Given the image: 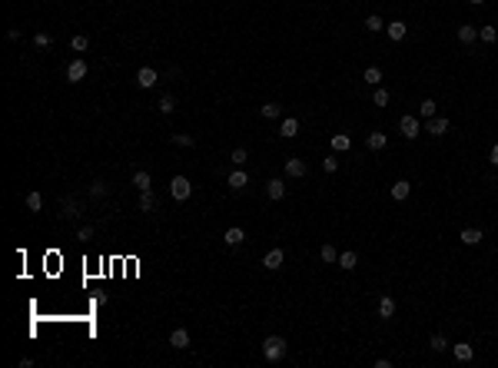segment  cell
Listing matches in <instances>:
<instances>
[{
    "label": "cell",
    "mask_w": 498,
    "mask_h": 368,
    "mask_svg": "<svg viewBox=\"0 0 498 368\" xmlns=\"http://www.w3.org/2000/svg\"><path fill=\"white\" fill-rule=\"evenodd\" d=\"M452 355L459 358V362H472V358H475L472 342H459V345H452Z\"/></svg>",
    "instance_id": "10"
},
{
    "label": "cell",
    "mask_w": 498,
    "mask_h": 368,
    "mask_svg": "<svg viewBox=\"0 0 498 368\" xmlns=\"http://www.w3.org/2000/svg\"><path fill=\"white\" fill-rule=\"evenodd\" d=\"M263 355H266V362H279V358H286V338L283 335H269L263 342Z\"/></svg>",
    "instance_id": "1"
},
{
    "label": "cell",
    "mask_w": 498,
    "mask_h": 368,
    "mask_svg": "<svg viewBox=\"0 0 498 368\" xmlns=\"http://www.w3.org/2000/svg\"><path fill=\"white\" fill-rule=\"evenodd\" d=\"M90 196H93V199H103V196H107V182H100V179H96L93 186H90Z\"/></svg>",
    "instance_id": "36"
},
{
    "label": "cell",
    "mask_w": 498,
    "mask_h": 368,
    "mask_svg": "<svg viewBox=\"0 0 498 368\" xmlns=\"http://www.w3.org/2000/svg\"><path fill=\"white\" fill-rule=\"evenodd\" d=\"M488 162H495V166H498V143L492 146V153H488Z\"/></svg>",
    "instance_id": "44"
},
{
    "label": "cell",
    "mask_w": 498,
    "mask_h": 368,
    "mask_svg": "<svg viewBox=\"0 0 498 368\" xmlns=\"http://www.w3.org/2000/svg\"><path fill=\"white\" fill-rule=\"evenodd\" d=\"M279 133H283L286 139H292V136L299 133V119H296V116H286V119H283V126H279Z\"/></svg>",
    "instance_id": "17"
},
{
    "label": "cell",
    "mask_w": 498,
    "mask_h": 368,
    "mask_svg": "<svg viewBox=\"0 0 498 368\" xmlns=\"http://www.w3.org/2000/svg\"><path fill=\"white\" fill-rule=\"evenodd\" d=\"M366 146H369L372 153L385 150V133H369V136H366Z\"/></svg>",
    "instance_id": "23"
},
{
    "label": "cell",
    "mask_w": 498,
    "mask_h": 368,
    "mask_svg": "<svg viewBox=\"0 0 498 368\" xmlns=\"http://www.w3.org/2000/svg\"><path fill=\"white\" fill-rule=\"evenodd\" d=\"M243 239H246L243 226H229V229L223 232V242H226V246H243Z\"/></svg>",
    "instance_id": "8"
},
{
    "label": "cell",
    "mask_w": 498,
    "mask_h": 368,
    "mask_svg": "<svg viewBox=\"0 0 498 368\" xmlns=\"http://www.w3.org/2000/svg\"><path fill=\"white\" fill-rule=\"evenodd\" d=\"M399 130H402L405 139H415L419 133H422V123H419V116H402L399 119Z\"/></svg>",
    "instance_id": "3"
},
{
    "label": "cell",
    "mask_w": 498,
    "mask_h": 368,
    "mask_svg": "<svg viewBox=\"0 0 498 368\" xmlns=\"http://www.w3.org/2000/svg\"><path fill=\"white\" fill-rule=\"evenodd\" d=\"M366 83H369V87H379V83H382V70H379V67H369L366 70Z\"/></svg>",
    "instance_id": "30"
},
{
    "label": "cell",
    "mask_w": 498,
    "mask_h": 368,
    "mask_svg": "<svg viewBox=\"0 0 498 368\" xmlns=\"http://www.w3.org/2000/svg\"><path fill=\"white\" fill-rule=\"evenodd\" d=\"M355 265H359V256H355V252H342V256H339V269H346V272H352Z\"/></svg>",
    "instance_id": "25"
},
{
    "label": "cell",
    "mask_w": 498,
    "mask_h": 368,
    "mask_svg": "<svg viewBox=\"0 0 498 368\" xmlns=\"http://www.w3.org/2000/svg\"><path fill=\"white\" fill-rule=\"evenodd\" d=\"M322 169H326V173H335V169H339V156H326L322 159Z\"/></svg>",
    "instance_id": "39"
},
{
    "label": "cell",
    "mask_w": 498,
    "mask_h": 368,
    "mask_svg": "<svg viewBox=\"0 0 498 368\" xmlns=\"http://www.w3.org/2000/svg\"><path fill=\"white\" fill-rule=\"evenodd\" d=\"M87 44H90V40L83 37V33H76V37H70V50H76V53H83V50H87Z\"/></svg>",
    "instance_id": "33"
},
{
    "label": "cell",
    "mask_w": 498,
    "mask_h": 368,
    "mask_svg": "<svg viewBox=\"0 0 498 368\" xmlns=\"http://www.w3.org/2000/svg\"><path fill=\"white\" fill-rule=\"evenodd\" d=\"M429 349H432V352H445V349H452V345H448V338H445V335H432Z\"/></svg>",
    "instance_id": "31"
},
{
    "label": "cell",
    "mask_w": 498,
    "mask_h": 368,
    "mask_svg": "<svg viewBox=\"0 0 498 368\" xmlns=\"http://www.w3.org/2000/svg\"><path fill=\"white\" fill-rule=\"evenodd\" d=\"M266 193H269V199H283V196H286V182L283 179H269V182H266Z\"/></svg>",
    "instance_id": "16"
},
{
    "label": "cell",
    "mask_w": 498,
    "mask_h": 368,
    "mask_svg": "<svg viewBox=\"0 0 498 368\" xmlns=\"http://www.w3.org/2000/svg\"><path fill=\"white\" fill-rule=\"evenodd\" d=\"M33 47H40V50H44V47H53V37L50 33H37V37H33Z\"/></svg>",
    "instance_id": "37"
},
{
    "label": "cell",
    "mask_w": 498,
    "mask_h": 368,
    "mask_svg": "<svg viewBox=\"0 0 498 368\" xmlns=\"http://www.w3.org/2000/svg\"><path fill=\"white\" fill-rule=\"evenodd\" d=\"M286 176H292V179H303V176H306V162L296 159V156H289V159H286Z\"/></svg>",
    "instance_id": "9"
},
{
    "label": "cell",
    "mask_w": 498,
    "mask_h": 368,
    "mask_svg": "<svg viewBox=\"0 0 498 368\" xmlns=\"http://www.w3.org/2000/svg\"><path fill=\"white\" fill-rule=\"evenodd\" d=\"M170 139H173V143H176V146H193V143H196V139L189 136V133H173Z\"/></svg>",
    "instance_id": "35"
},
{
    "label": "cell",
    "mask_w": 498,
    "mask_h": 368,
    "mask_svg": "<svg viewBox=\"0 0 498 368\" xmlns=\"http://www.w3.org/2000/svg\"><path fill=\"white\" fill-rule=\"evenodd\" d=\"M332 150H335V153L352 150V136H349V133H335V136H332Z\"/></svg>",
    "instance_id": "14"
},
{
    "label": "cell",
    "mask_w": 498,
    "mask_h": 368,
    "mask_svg": "<svg viewBox=\"0 0 498 368\" xmlns=\"http://www.w3.org/2000/svg\"><path fill=\"white\" fill-rule=\"evenodd\" d=\"M156 83H160V73H156V70H153V67H143V70H140V73H136V87L150 90V87H156Z\"/></svg>",
    "instance_id": "4"
},
{
    "label": "cell",
    "mask_w": 498,
    "mask_h": 368,
    "mask_svg": "<svg viewBox=\"0 0 498 368\" xmlns=\"http://www.w3.org/2000/svg\"><path fill=\"white\" fill-rule=\"evenodd\" d=\"M462 242H465V246H479L482 242V229H462Z\"/></svg>",
    "instance_id": "24"
},
{
    "label": "cell",
    "mask_w": 498,
    "mask_h": 368,
    "mask_svg": "<svg viewBox=\"0 0 498 368\" xmlns=\"http://www.w3.org/2000/svg\"><path fill=\"white\" fill-rule=\"evenodd\" d=\"M319 256H322V262H339V252H335V246H322Z\"/></svg>",
    "instance_id": "32"
},
{
    "label": "cell",
    "mask_w": 498,
    "mask_h": 368,
    "mask_svg": "<svg viewBox=\"0 0 498 368\" xmlns=\"http://www.w3.org/2000/svg\"><path fill=\"white\" fill-rule=\"evenodd\" d=\"M472 4H485V0H472Z\"/></svg>",
    "instance_id": "45"
},
{
    "label": "cell",
    "mask_w": 498,
    "mask_h": 368,
    "mask_svg": "<svg viewBox=\"0 0 498 368\" xmlns=\"http://www.w3.org/2000/svg\"><path fill=\"white\" fill-rule=\"evenodd\" d=\"M140 209H143V212L156 209V196H153V189H143V193H140Z\"/></svg>",
    "instance_id": "22"
},
{
    "label": "cell",
    "mask_w": 498,
    "mask_h": 368,
    "mask_svg": "<svg viewBox=\"0 0 498 368\" xmlns=\"http://www.w3.org/2000/svg\"><path fill=\"white\" fill-rule=\"evenodd\" d=\"M366 30H369V33H379V30H385L382 17H375V13H369V17H366Z\"/></svg>",
    "instance_id": "28"
},
{
    "label": "cell",
    "mask_w": 498,
    "mask_h": 368,
    "mask_svg": "<svg viewBox=\"0 0 498 368\" xmlns=\"http://www.w3.org/2000/svg\"><path fill=\"white\" fill-rule=\"evenodd\" d=\"M170 345L173 349H189V332L186 329H173L170 332Z\"/></svg>",
    "instance_id": "11"
},
{
    "label": "cell",
    "mask_w": 498,
    "mask_h": 368,
    "mask_svg": "<svg viewBox=\"0 0 498 368\" xmlns=\"http://www.w3.org/2000/svg\"><path fill=\"white\" fill-rule=\"evenodd\" d=\"M189 193H193V182H189L186 176H173V179H170V196H173L176 202L189 199Z\"/></svg>",
    "instance_id": "2"
},
{
    "label": "cell",
    "mask_w": 498,
    "mask_h": 368,
    "mask_svg": "<svg viewBox=\"0 0 498 368\" xmlns=\"http://www.w3.org/2000/svg\"><path fill=\"white\" fill-rule=\"evenodd\" d=\"M83 76H87V63H83V60H70V67H67V80H70V83H80Z\"/></svg>",
    "instance_id": "5"
},
{
    "label": "cell",
    "mask_w": 498,
    "mask_h": 368,
    "mask_svg": "<svg viewBox=\"0 0 498 368\" xmlns=\"http://www.w3.org/2000/svg\"><path fill=\"white\" fill-rule=\"evenodd\" d=\"M479 37L485 40V44H495V40H498V27H482V30H479Z\"/></svg>",
    "instance_id": "34"
},
{
    "label": "cell",
    "mask_w": 498,
    "mask_h": 368,
    "mask_svg": "<svg viewBox=\"0 0 498 368\" xmlns=\"http://www.w3.org/2000/svg\"><path fill=\"white\" fill-rule=\"evenodd\" d=\"M459 40L462 44H475V40H479V30H475L472 24H462L459 27Z\"/></svg>",
    "instance_id": "21"
},
{
    "label": "cell",
    "mask_w": 498,
    "mask_h": 368,
    "mask_svg": "<svg viewBox=\"0 0 498 368\" xmlns=\"http://www.w3.org/2000/svg\"><path fill=\"white\" fill-rule=\"evenodd\" d=\"M395 315V299L392 295H382L379 299V318H392Z\"/></svg>",
    "instance_id": "13"
},
{
    "label": "cell",
    "mask_w": 498,
    "mask_h": 368,
    "mask_svg": "<svg viewBox=\"0 0 498 368\" xmlns=\"http://www.w3.org/2000/svg\"><path fill=\"white\" fill-rule=\"evenodd\" d=\"M133 186H136L140 193H143V189H153V176L146 173V169H136V173H133Z\"/></svg>",
    "instance_id": "12"
},
{
    "label": "cell",
    "mask_w": 498,
    "mask_h": 368,
    "mask_svg": "<svg viewBox=\"0 0 498 368\" xmlns=\"http://www.w3.org/2000/svg\"><path fill=\"white\" fill-rule=\"evenodd\" d=\"M27 209H30V212H40V209H44V196H40V193H30V196H27Z\"/></svg>",
    "instance_id": "29"
},
{
    "label": "cell",
    "mask_w": 498,
    "mask_h": 368,
    "mask_svg": "<svg viewBox=\"0 0 498 368\" xmlns=\"http://www.w3.org/2000/svg\"><path fill=\"white\" fill-rule=\"evenodd\" d=\"M405 30H409V27H405L402 20H392V24L385 27V33H389V40H402V37H405Z\"/></svg>",
    "instance_id": "20"
},
{
    "label": "cell",
    "mask_w": 498,
    "mask_h": 368,
    "mask_svg": "<svg viewBox=\"0 0 498 368\" xmlns=\"http://www.w3.org/2000/svg\"><path fill=\"white\" fill-rule=\"evenodd\" d=\"M409 193H412V186H409L405 179L392 182V199H399V202H402V199H409Z\"/></svg>",
    "instance_id": "18"
},
{
    "label": "cell",
    "mask_w": 498,
    "mask_h": 368,
    "mask_svg": "<svg viewBox=\"0 0 498 368\" xmlns=\"http://www.w3.org/2000/svg\"><path fill=\"white\" fill-rule=\"evenodd\" d=\"M156 110L160 113H173V110H176V100H173L170 93H163V96H160V103H156Z\"/></svg>",
    "instance_id": "27"
},
{
    "label": "cell",
    "mask_w": 498,
    "mask_h": 368,
    "mask_svg": "<svg viewBox=\"0 0 498 368\" xmlns=\"http://www.w3.org/2000/svg\"><path fill=\"white\" fill-rule=\"evenodd\" d=\"M372 103H375V106H385V103H389V90L379 87V90H375V96H372Z\"/></svg>",
    "instance_id": "40"
},
{
    "label": "cell",
    "mask_w": 498,
    "mask_h": 368,
    "mask_svg": "<svg viewBox=\"0 0 498 368\" xmlns=\"http://www.w3.org/2000/svg\"><path fill=\"white\" fill-rule=\"evenodd\" d=\"M246 182H249V176L243 173V169H233V173H229V189H233V193H240Z\"/></svg>",
    "instance_id": "15"
},
{
    "label": "cell",
    "mask_w": 498,
    "mask_h": 368,
    "mask_svg": "<svg viewBox=\"0 0 498 368\" xmlns=\"http://www.w3.org/2000/svg\"><path fill=\"white\" fill-rule=\"evenodd\" d=\"M425 133H432V136H445V133H448V119L445 116H432L429 123H425Z\"/></svg>",
    "instance_id": "6"
},
{
    "label": "cell",
    "mask_w": 498,
    "mask_h": 368,
    "mask_svg": "<svg viewBox=\"0 0 498 368\" xmlns=\"http://www.w3.org/2000/svg\"><path fill=\"white\" fill-rule=\"evenodd\" d=\"M7 40H10V44H13V40H20V30H17V27H10V30H7Z\"/></svg>",
    "instance_id": "43"
},
{
    "label": "cell",
    "mask_w": 498,
    "mask_h": 368,
    "mask_svg": "<svg viewBox=\"0 0 498 368\" xmlns=\"http://www.w3.org/2000/svg\"><path fill=\"white\" fill-rule=\"evenodd\" d=\"M263 116H266V119H276V116H279V103H266V106H263Z\"/></svg>",
    "instance_id": "38"
},
{
    "label": "cell",
    "mask_w": 498,
    "mask_h": 368,
    "mask_svg": "<svg viewBox=\"0 0 498 368\" xmlns=\"http://www.w3.org/2000/svg\"><path fill=\"white\" fill-rule=\"evenodd\" d=\"M283 262H286V252L283 249H269V252H266V259H263V265L269 269V272H276Z\"/></svg>",
    "instance_id": "7"
},
{
    "label": "cell",
    "mask_w": 498,
    "mask_h": 368,
    "mask_svg": "<svg viewBox=\"0 0 498 368\" xmlns=\"http://www.w3.org/2000/svg\"><path fill=\"white\" fill-rule=\"evenodd\" d=\"M76 239H80V242H90V239H93V226H83V229L76 232Z\"/></svg>",
    "instance_id": "42"
},
{
    "label": "cell",
    "mask_w": 498,
    "mask_h": 368,
    "mask_svg": "<svg viewBox=\"0 0 498 368\" xmlns=\"http://www.w3.org/2000/svg\"><path fill=\"white\" fill-rule=\"evenodd\" d=\"M435 110H439V103H435V100H422V106H419V116L432 119V116H435Z\"/></svg>",
    "instance_id": "26"
},
{
    "label": "cell",
    "mask_w": 498,
    "mask_h": 368,
    "mask_svg": "<svg viewBox=\"0 0 498 368\" xmlns=\"http://www.w3.org/2000/svg\"><path fill=\"white\" fill-rule=\"evenodd\" d=\"M246 159H249V153L243 150V146H240V150H233V166H243Z\"/></svg>",
    "instance_id": "41"
},
{
    "label": "cell",
    "mask_w": 498,
    "mask_h": 368,
    "mask_svg": "<svg viewBox=\"0 0 498 368\" xmlns=\"http://www.w3.org/2000/svg\"><path fill=\"white\" fill-rule=\"evenodd\" d=\"M80 212H83V206H80L76 199H63V212H60L63 219H76Z\"/></svg>",
    "instance_id": "19"
}]
</instances>
